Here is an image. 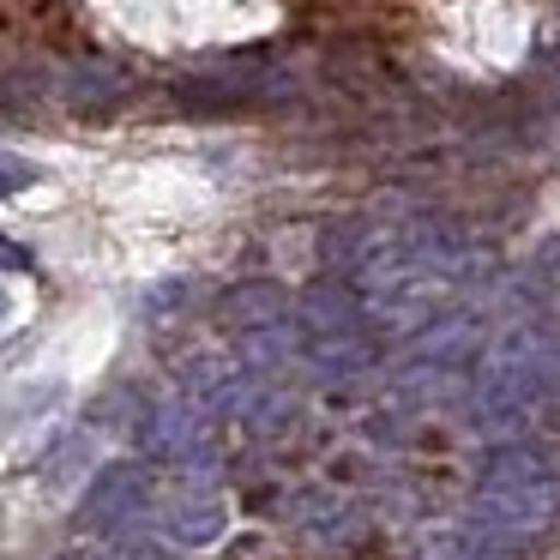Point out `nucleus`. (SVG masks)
I'll use <instances>...</instances> for the list:
<instances>
[{
	"instance_id": "nucleus-1",
	"label": "nucleus",
	"mask_w": 560,
	"mask_h": 560,
	"mask_svg": "<svg viewBox=\"0 0 560 560\" xmlns=\"http://www.w3.org/2000/svg\"><path fill=\"white\" fill-rule=\"evenodd\" d=\"M555 398H560V338L542 326H518L494 343L482 380H476V428L506 440Z\"/></svg>"
},
{
	"instance_id": "nucleus-2",
	"label": "nucleus",
	"mask_w": 560,
	"mask_h": 560,
	"mask_svg": "<svg viewBox=\"0 0 560 560\" xmlns=\"http://www.w3.org/2000/svg\"><path fill=\"white\" fill-rule=\"evenodd\" d=\"M555 524H560L555 488H482L464 530H470L476 548H506V542H536Z\"/></svg>"
},
{
	"instance_id": "nucleus-3",
	"label": "nucleus",
	"mask_w": 560,
	"mask_h": 560,
	"mask_svg": "<svg viewBox=\"0 0 560 560\" xmlns=\"http://www.w3.org/2000/svg\"><path fill=\"white\" fill-rule=\"evenodd\" d=\"M398 247L416 259V271H422V278H482V271L494 266V254H488L482 242H470L458 223H440V218L404 223Z\"/></svg>"
},
{
	"instance_id": "nucleus-4",
	"label": "nucleus",
	"mask_w": 560,
	"mask_h": 560,
	"mask_svg": "<svg viewBox=\"0 0 560 560\" xmlns=\"http://www.w3.org/2000/svg\"><path fill=\"white\" fill-rule=\"evenodd\" d=\"M145 500H151V470L145 464H109V470L85 488L79 518H85L91 530H115V524H127L133 512H145Z\"/></svg>"
},
{
	"instance_id": "nucleus-5",
	"label": "nucleus",
	"mask_w": 560,
	"mask_h": 560,
	"mask_svg": "<svg viewBox=\"0 0 560 560\" xmlns=\"http://www.w3.org/2000/svg\"><path fill=\"white\" fill-rule=\"evenodd\" d=\"M482 319L476 314H440L434 326H422L410 338V350H404V368H416V374H428V368H464L476 350H482Z\"/></svg>"
},
{
	"instance_id": "nucleus-6",
	"label": "nucleus",
	"mask_w": 560,
	"mask_h": 560,
	"mask_svg": "<svg viewBox=\"0 0 560 560\" xmlns=\"http://www.w3.org/2000/svg\"><path fill=\"white\" fill-rule=\"evenodd\" d=\"M368 302H362V283L350 278H319L302 290V302H295V319H302L307 331H319V338H350L355 326H362Z\"/></svg>"
},
{
	"instance_id": "nucleus-7",
	"label": "nucleus",
	"mask_w": 560,
	"mask_h": 560,
	"mask_svg": "<svg viewBox=\"0 0 560 560\" xmlns=\"http://www.w3.org/2000/svg\"><path fill=\"white\" fill-rule=\"evenodd\" d=\"M560 482V452L536 446V440L506 434L482 458V488H555Z\"/></svg>"
},
{
	"instance_id": "nucleus-8",
	"label": "nucleus",
	"mask_w": 560,
	"mask_h": 560,
	"mask_svg": "<svg viewBox=\"0 0 560 560\" xmlns=\"http://www.w3.org/2000/svg\"><path fill=\"white\" fill-rule=\"evenodd\" d=\"M145 446L158 452L163 464H187V470L211 464L206 416H199L194 404H163V410H151V422H145Z\"/></svg>"
},
{
	"instance_id": "nucleus-9",
	"label": "nucleus",
	"mask_w": 560,
	"mask_h": 560,
	"mask_svg": "<svg viewBox=\"0 0 560 560\" xmlns=\"http://www.w3.org/2000/svg\"><path fill=\"white\" fill-rule=\"evenodd\" d=\"M278 85V73H247V67H223V73H194L175 85V97L187 109H242V103H266Z\"/></svg>"
},
{
	"instance_id": "nucleus-10",
	"label": "nucleus",
	"mask_w": 560,
	"mask_h": 560,
	"mask_svg": "<svg viewBox=\"0 0 560 560\" xmlns=\"http://www.w3.org/2000/svg\"><path fill=\"white\" fill-rule=\"evenodd\" d=\"M182 386H187V404H194V410H211V416H230V410H242V404H247L242 368H235V362H218V355H199V362H187Z\"/></svg>"
},
{
	"instance_id": "nucleus-11",
	"label": "nucleus",
	"mask_w": 560,
	"mask_h": 560,
	"mask_svg": "<svg viewBox=\"0 0 560 560\" xmlns=\"http://www.w3.org/2000/svg\"><path fill=\"white\" fill-rule=\"evenodd\" d=\"M283 314H290V295H283V283H271V278H247V283H235V290L218 295V319L230 331L278 326Z\"/></svg>"
},
{
	"instance_id": "nucleus-12",
	"label": "nucleus",
	"mask_w": 560,
	"mask_h": 560,
	"mask_svg": "<svg viewBox=\"0 0 560 560\" xmlns=\"http://www.w3.org/2000/svg\"><path fill=\"white\" fill-rule=\"evenodd\" d=\"M61 91H67L73 109L97 115V109H109V103H121L127 91H133V79H127L121 67H109V61H79L73 73L61 79Z\"/></svg>"
},
{
	"instance_id": "nucleus-13",
	"label": "nucleus",
	"mask_w": 560,
	"mask_h": 560,
	"mask_svg": "<svg viewBox=\"0 0 560 560\" xmlns=\"http://www.w3.org/2000/svg\"><path fill=\"white\" fill-rule=\"evenodd\" d=\"M223 524H230V512L218 506V500H175L170 512H163V536L182 548H206L223 536Z\"/></svg>"
},
{
	"instance_id": "nucleus-14",
	"label": "nucleus",
	"mask_w": 560,
	"mask_h": 560,
	"mask_svg": "<svg viewBox=\"0 0 560 560\" xmlns=\"http://www.w3.org/2000/svg\"><path fill=\"white\" fill-rule=\"evenodd\" d=\"M290 350H295L290 319H278V326H254V331H242V355H247L254 368H266V362H290Z\"/></svg>"
},
{
	"instance_id": "nucleus-15",
	"label": "nucleus",
	"mask_w": 560,
	"mask_h": 560,
	"mask_svg": "<svg viewBox=\"0 0 560 560\" xmlns=\"http://www.w3.org/2000/svg\"><path fill=\"white\" fill-rule=\"evenodd\" d=\"M290 410L295 404L283 398H247V428H254V434H283V428H290Z\"/></svg>"
},
{
	"instance_id": "nucleus-16",
	"label": "nucleus",
	"mask_w": 560,
	"mask_h": 560,
	"mask_svg": "<svg viewBox=\"0 0 560 560\" xmlns=\"http://www.w3.org/2000/svg\"><path fill=\"white\" fill-rule=\"evenodd\" d=\"M368 362V350H362V343H319V350H314V368H319V374H326V380H343V374H350V368H362Z\"/></svg>"
},
{
	"instance_id": "nucleus-17",
	"label": "nucleus",
	"mask_w": 560,
	"mask_h": 560,
	"mask_svg": "<svg viewBox=\"0 0 560 560\" xmlns=\"http://www.w3.org/2000/svg\"><path fill=\"white\" fill-rule=\"evenodd\" d=\"M31 182H37V163L19 158V151H0V199H7V194H25Z\"/></svg>"
},
{
	"instance_id": "nucleus-18",
	"label": "nucleus",
	"mask_w": 560,
	"mask_h": 560,
	"mask_svg": "<svg viewBox=\"0 0 560 560\" xmlns=\"http://www.w3.org/2000/svg\"><path fill=\"white\" fill-rule=\"evenodd\" d=\"M536 278H542L548 290H560V235H548V242L536 247Z\"/></svg>"
},
{
	"instance_id": "nucleus-19",
	"label": "nucleus",
	"mask_w": 560,
	"mask_h": 560,
	"mask_svg": "<svg viewBox=\"0 0 560 560\" xmlns=\"http://www.w3.org/2000/svg\"><path fill=\"white\" fill-rule=\"evenodd\" d=\"M0 266H7V271H31V254L19 242H7V235H0Z\"/></svg>"
},
{
	"instance_id": "nucleus-20",
	"label": "nucleus",
	"mask_w": 560,
	"mask_h": 560,
	"mask_svg": "<svg viewBox=\"0 0 560 560\" xmlns=\"http://www.w3.org/2000/svg\"><path fill=\"white\" fill-rule=\"evenodd\" d=\"M7 307H13V295H7V290H0V319H7Z\"/></svg>"
}]
</instances>
